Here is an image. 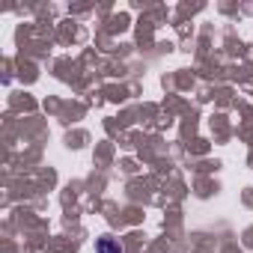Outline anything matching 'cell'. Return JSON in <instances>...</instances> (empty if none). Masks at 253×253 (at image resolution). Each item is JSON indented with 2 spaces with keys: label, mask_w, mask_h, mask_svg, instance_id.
<instances>
[{
  "label": "cell",
  "mask_w": 253,
  "mask_h": 253,
  "mask_svg": "<svg viewBox=\"0 0 253 253\" xmlns=\"http://www.w3.org/2000/svg\"><path fill=\"white\" fill-rule=\"evenodd\" d=\"M95 253H122V244H119L116 238L104 235V238H98V241H95Z\"/></svg>",
  "instance_id": "1"
}]
</instances>
